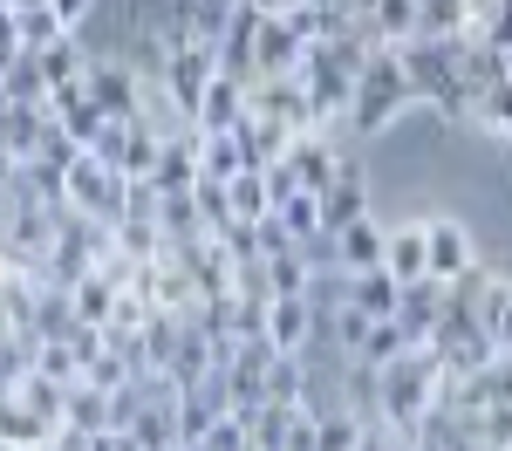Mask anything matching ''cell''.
I'll return each mask as SVG.
<instances>
[{
  "instance_id": "cell-18",
  "label": "cell",
  "mask_w": 512,
  "mask_h": 451,
  "mask_svg": "<svg viewBox=\"0 0 512 451\" xmlns=\"http://www.w3.org/2000/svg\"><path fill=\"white\" fill-rule=\"evenodd\" d=\"M396 294L403 287L383 274V267H369V274H349V308L362 322H396Z\"/></svg>"
},
{
  "instance_id": "cell-36",
  "label": "cell",
  "mask_w": 512,
  "mask_h": 451,
  "mask_svg": "<svg viewBox=\"0 0 512 451\" xmlns=\"http://www.w3.org/2000/svg\"><path fill=\"white\" fill-rule=\"evenodd\" d=\"M294 192H301V185H294V171H287V164H274V171H267V199H274V212L294 199Z\"/></svg>"
},
{
  "instance_id": "cell-38",
  "label": "cell",
  "mask_w": 512,
  "mask_h": 451,
  "mask_svg": "<svg viewBox=\"0 0 512 451\" xmlns=\"http://www.w3.org/2000/svg\"><path fill=\"white\" fill-rule=\"evenodd\" d=\"M89 451H144V445H137L130 431H96V438H89Z\"/></svg>"
},
{
  "instance_id": "cell-40",
  "label": "cell",
  "mask_w": 512,
  "mask_h": 451,
  "mask_svg": "<svg viewBox=\"0 0 512 451\" xmlns=\"http://www.w3.org/2000/svg\"><path fill=\"white\" fill-rule=\"evenodd\" d=\"M492 342H499V356H512V301H506V322H499V335H492Z\"/></svg>"
},
{
  "instance_id": "cell-9",
  "label": "cell",
  "mask_w": 512,
  "mask_h": 451,
  "mask_svg": "<svg viewBox=\"0 0 512 451\" xmlns=\"http://www.w3.org/2000/svg\"><path fill=\"white\" fill-rule=\"evenodd\" d=\"M424 260H431V281H458L465 267H478V246L458 219H424Z\"/></svg>"
},
{
  "instance_id": "cell-22",
  "label": "cell",
  "mask_w": 512,
  "mask_h": 451,
  "mask_svg": "<svg viewBox=\"0 0 512 451\" xmlns=\"http://www.w3.org/2000/svg\"><path fill=\"white\" fill-rule=\"evenodd\" d=\"M82 55H89V48H82L76 35H62V41H48V48H35L28 62L41 69V82H48V89H62V82L82 76Z\"/></svg>"
},
{
  "instance_id": "cell-24",
  "label": "cell",
  "mask_w": 512,
  "mask_h": 451,
  "mask_svg": "<svg viewBox=\"0 0 512 451\" xmlns=\"http://www.w3.org/2000/svg\"><path fill=\"white\" fill-rule=\"evenodd\" d=\"M14 35H21V55H35V48H48V41H62L69 28L55 21L48 0H28V7H14Z\"/></svg>"
},
{
  "instance_id": "cell-11",
  "label": "cell",
  "mask_w": 512,
  "mask_h": 451,
  "mask_svg": "<svg viewBox=\"0 0 512 451\" xmlns=\"http://www.w3.org/2000/svg\"><path fill=\"white\" fill-rule=\"evenodd\" d=\"M48 110H55V123H62V130H69V144H76V151H89V144L110 130V117L89 103L82 76H76V82H62V89H48Z\"/></svg>"
},
{
  "instance_id": "cell-39",
  "label": "cell",
  "mask_w": 512,
  "mask_h": 451,
  "mask_svg": "<svg viewBox=\"0 0 512 451\" xmlns=\"http://www.w3.org/2000/svg\"><path fill=\"white\" fill-rule=\"evenodd\" d=\"M246 7H260V14H294L301 0H246Z\"/></svg>"
},
{
  "instance_id": "cell-32",
  "label": "cell",
  "mask_w": 512,
  "mask_h": 451,
  "mask_svg": "<svg viewBox=\"0 0 512 451\" xmlns=\"http://www.w3.org/2000/svg\"><path fill=\"white\" fill-rule=\"evenodd\" d=\"M478 130H499V137H512V76L499 82V89H485V96H478Z\"/></svg>"
},
{
  "instance_id": "cell-42",
  "label": "cell",
  "mask_w": 512,
  "mask_h": 451,
  "mask_svg": "<svg viewBox=\"0 0 512 451\" xmlns=\"http://www.w3.org/2000/svg\"><path fill=\"white\" fill-rule=\"evenodd\" d=\"M7 69H14V55H7V48H0V82H7Z\"/></svg>"
},
{
  "instance_id": "cell-43",
  "label": "cell",
  "mask_w": 512,
  "mask_h": 451,
  "mask_svg": "<svg viewBox=\"0 0 512 451\" xmlns=\"http://www.w3.org/2000/svg\"><path fill=\"white\" fill-rule=\"evenodd\" d=\"M506 76H512V55H506Z\"/></svg>"
},
{
  "instance_id": "cell-10",
  "label": "cell",
  "mask_w": 512,
  "mask_h": 451,
  "mask_svg": "<svg viewBox=\"0 0 512 451\" xmlns=\"http://www.w3.org/2000/svg\"><path fill=\"white\" fill-rule=\"evenodd\" d=\"M315 205H321V233H342V226H355V219H369V178H362V164L342 158L335 185H328Z\"/></svg>"
},
{
  "instance_id": "cell-20",
  "label": "cell",
  "mask_w": 512,
  "mask_h": 451,
  "mask_svg": "<svg viewBox=\"0 0 512 451\" xmlns=\"http://www.w3.org/2000/svg\"><path fill=\"white\" fill-rule=\"evenodd\" d=\"M410 349H417V342H410V335H403L396 322H369V328H362V342H355V363L390 369V363H403Z\"/></svg>"
},
{
  "instance_id": "cell-35",
  "label": "cell",
  "mask_w": 512,
  "mask_h": 451,
  "mask_svg": "<svg viewBox=\"0 0 512 451\" xmlns=\"http://www.w3.org/2000/svg\"><path fill=\"white\" fill-rule=\"evenodd\" d=\"M253 240H260V253H267V260H274V253H294V233H287V226H280L274 212H267V219H260V226H253Z\"/></svg>"
},
{
  "instance_id": "cell-29",
  "label": "cell",
  "mask_w": 512,
  "mask_h": 451,
  "mask_svg": "<svg viewBox=\"0 0 512 451\" xmlns=\"http://www.w3.org/2000/svg\"><path fill=\"white\" fill-rule=\"evenodd\" d=\"M192 205H198V219H205V233L239 226V219H233V199H226V185H219V178H198V185H192Z\"/></svg>"
},
{
  "instance_id": "cell-13",
  "label": "cell",
  "mask_w": 512,
  "mask_h": 451,
  "mask_svg": "<svg viewBox=\"0 0 512 451\" xmlns=\"http://www.w3.org/2000/svg\"><path fill=\"white\" fill-rule=\"evenodd\" d=\"M239 117H246V82L212 76V89L198 96V110H192V130L198 137H226V130H239Z\"/></svg>"
},
{
  "instance_id": "cell-5",
  "label": "cell",
  "mask_w": 512,
  "mask_h": 451,
  "mask_svg": "<svg viewBox=\"0 0 512 451\" xmlns=\"http://www.w3.org/2000/svg\"><path fill=\"white\" fill-rule=\"evenodd\" d=\"M82 89L110 123H137V69L123 55H82Z\"/></svg>"
},
{
  "instance_id": "cell-37",
  "label": "cell",
  "mask_w": 512,
  "mask_h": 451,
  "mask_svg": "<svg viewBox=\"0 0 512 451\" xmlns=\"http://www.w3.org/2000/svg\"><path fill=\"white\" fill-rule=\"evenodd\" d=\"M48 7H55V21H62L69 35H76L82 21H89V7H96V0H48Z\"/></svg>"
},
{
  "instance_id": "cell-17",
  "label": "cell",
  "mask_w": 512,
  "mask_h": 451,
  "mask_svg": "<svg viewBox=\"0 0 512 451\" xmlns=\"http://www.w3.org/2000/svg\"><path fill=\"white\" fill-rule=\"evenodd\" d=\"M383 233L390 226H376V212L369 219H355L335 233V260H342V274H369V267H383Z\"/></svg>"
},
{
  "instance_id": "cell-15",
  "label": "cell",
  "mask_w": 512,
  "mask_h": 451,
  "mask_svg": "<svg viewBox=\"0 0 512 451\" xmlns=\"http://www.w3.org/2000/svg\"><path fill=\"white\" fill-rule=\"evenodd\" d=\"M239 164L246 171H274L280 158H287V144H294V130H280V123H267V117H239Z\"/></svg>"
},
{
  "instance_id": "cell-33",
  "label": "cell",
  "mask_w": 512,
  "mask_h": 451,
  "mask_svg": "<svg viewBox=\"0 0 512 451\" xmlns=\"http://www.w3.org/2000/svg\"><path fill=\"white\" fill-rule=\"evenodd\" d=\"M294 253H301V267H308V274H335V267H342V260H335V233H301Z\"/></svg>"
},
{
  "instance_id": "cell-44",
  "label": "cell",
  "mask_w": 512,
  "mask_h": 451,
  "mask_svg": "<svg viewBox=\"0 0 512 451\" xmlns=\"http://www.w3.org/2000/svg\"><path fill=\"white\" fill-rule=\"evenodd\" d=\"M506 451H512V445H506Z\"/></svg>"
},
{
  "instance_id": "cell-34",
  "label": "cell",
  "mask_w": 512,
  "mask_h": 451,
  "mask_svg": "<svg viewBox=\"0 0 512 451\" xmlns=\"http://www.w3.org/2000/svg\"><path fill=\"white\" fill-rule=\"evenodd\" d=\"M274 219H280V226H287V233H294V240H301V233H321V205L308 199V192H294V199L280 205Z\"/></svg>"
},
{
  "instance_id": "cell-2",
  "label": "cell",
  "mask_w": 512,
  "mask_h": 451,
  "mask_svg": "<svg viewBox=\"0 0 512 451\" xmlns=\"http://www.w3.org/2000/svg\"><path fill=\"white\" fill-rule=\"evenodd\" d=\"M444 397V369H437V356L431 349H410L403 363H390L383 369V397H376V424H390L396 438L424 417V410Z\"/></svg>"
},
{
  "instance_id": "cell-25",
  "label": "cell",
  "mask_w": 512,
  "mask_h": 451,
  "mask_svg": "<svg viewBox=\"0 0 512 451\" xmlns=\"http://www.w3.org/2000/svg\"><path fill=\"white\" fill-rule=\"evenodd\" d=\"M0 96L21 103V110H48V82H41V69L28 62V55H14V69H7V82H0ZM48 117H55V110H48Z\"/></svg>"
},
{
  "instance_id": "cell-1",
  "label": "cell",
  "mask_w": 512,
  "mask_h": 451,
  "mask_svg": "<svg viewBox=\"0 0 512 451\" xmlns=\"http://www.w3.org/2000/svg\"><path fill=\"white\" fill-rule=\"evenodd\" d=\"M410 103H417V96H410V76H403L396 48H376V55L362 62L355 89H349L342 123H349L355 137H376V130H383V123H396V110H410Z\"/></svg>"
},
{
  "instance_id": "cell-12",
  "label": "cell",
  "mask_w": 512,
  "mask_h": 451,
  "mask_svg": "<svg viewBox=\"0 0 512 451\" xmlns=\"http://www.w3.org/2000/svg\"><path fill=\"white\" fill-rule=\"evenodd\" d=\"M144 185H158V199H185V192L198 185V130H192V123H185L178 137H164L158 171H151Z\"/></svg>"
},
{
  "instance_id": "cell-31",
  "label": "cell",
  "mask_w": 512,
  "mask_h": 451,
  "mask_svg": "<svg viewBox=\"0 0 512 451\" xmlns=\"http://www.w3.org/2000/svg\"><path fill=\"white\" fill-rule=\"evenodd\" d=\"M267 294H274V301L308 294V267H301V253H274V260H267Z\"/></svg>"
},
{
  "instance_id": "cell-16",
  "label": "cell",
  "mask_w": 512,
  "mask_h": 451,
  "mask_svg": "<svg viewBox=\"0 0 512 451\" xmlns=\"http://www.w3.org/2000/svg\"><path fill=\"white\" fill-rule=\"evenodd\" d=\"M383 274H390L396 287L431 274V260H424V226H390V233H383Z\"/></svg>"
},
{
  "instance_id": "cell-7",
  "label": "cell",
  "mask_w": 512,
  "mask_h": 451,
  "mask_svg": "<svg viewBox=\"0 0 512 451\" xmlns=\"http://www.w3.org/2000/svg\"><path fill=\"white\" fill-rule=\"evenodd\" d=\"M444 308H451V281H431V274H424V281H410L403 294H396V328H403L417 349H431Z\"/></svg>"
},
{
  "instance_id": "cell-30",
  "label": "cell",
  "mask_w": 512,
  "mask_h": 451,
  "mask_svg": "<svg viewBox=\"0 0 512 451\" xmlns=\"http://www.w3.org/2000/svg\"><path fill=\"white\" fill-rule=\"evenodd\" d=\"M355 438H362V417L355 410H328V417H315V451H355Z\"/></svg>"
},
{
  "instance_id": "cell-8",
  "label": "cell",
  "mask_w": 512,
  "mask_h": 451,
  "mask_svg": "<svg viewBox=\"0 0 512 451\" xmlns=\"http://www.w3.org/2000/svg\"><path fill=\"white\" fill-rule=\"evenodd\" d=\"M301 55H308V41L294 35V21H287V14H267V21H260V35H253V82L301 76Z\"/></svg>"
},
{
  "instance_id": "cell-14",
  "label": "cell",
  "mask_w": 512,
  "mask_h": 451,
  "mask_svg": "<svg viewBox=\"0 0 512 451\" xmlns=\"http://www.w3.org/2000/svg\"><path fill=\"white\" fill-rule=\"evenodd\" d=\"M308 335H315V308H308L301 294L267 301V342H274V356H301V349H308Z\"/></svg>"
},
{
  "instance_id": "cell-4",
  "label": "cell",
  "mask_w": 512,
  "mask_h": 451,
  "mask_svg": "<svg viewBox=\"0 0 512 451\" xmlns=\"http://www.w3.org/2000/svg\"><path fill=\"white\" fill-rule=\"evenodd\" d=\"M212 76H219V48L212 41H171L164 48V89H171V103H178L185 123H192L198 96L212 89Z\"/></svg>"
},
{
  "instance_id": "cell-6",
  "label": "cell",
  "mask_w": 512,
  "mask_h": 451,
  "mask_svg": "<svg viewBox=\"0 0 512 451\" xmlns=\"http://www.w3.org/2000/svg\"><path fill=\"white\" fill-rule=\"evenodd\" d=\"M246 117H267L280 130H315V110H308V89L301 76H267V82H246Z\"/></svg>"
},
{
  "instance_id": "cell-23",
  "label": "cell",
  "mask_w": 512,
  "mask_h": 451,
  "mask_svg": "<svg viewBox=\"0 0 512 451\" xmlns=\"http://www.w3.org/2000/svg\"><path fill=\"white\" fill-rule=\"evenodd\" d=\"M226 199H233L239 226H260V219L274 212V199H267V171H239V178H226Z\"/></svg>"
},
{
  "instance_id": "cell-41",
  "label": "cell",
  "mask_w": 512,
  "mask_h": 451,
  "mask_svg": "<svg viewBox=\"0 0 512 451\" xmlns=\"http://www.w3.org/2000/svg\"><path fill=\"white\" fill-rule=\"evenodd\" d=\"M7 178H14V158H7V151H0V192H7Z\"/></svg>"
},
{
  "instance_id": "cell-28",
  "label": "cell",
  "mask_w": 512,
  "mask_h": 451,
  "mask_svg": "<svg viewBox=\"0 0 512 451\" xmlns=\"http://www.w3.org/2000/svg\"><path fill=\"white\" fill-rule=\"evenodd\" d=\"M301 390H308V363H301V356H274V363H267V404L301 410Z\"/></svg>"
},
{
  "instance_id": "cell-21",
  "label": "cell",
  "mask_w": 512,
  "mask_h": 451,
  "mask_svg": "<svg viewBox=\"0 0 512 451\" xmlns=\"http://www.w3.org/2000/svg\"><path fill=\"white\" fill-rule=\"evenodd\" d=\"M62 431H82V438L110 431V397H103V390H89V383H69V404H62Z\"/></svg>"
},
{
  "instance_id": "cell-26",
  "label": "cell",
  "mask_w": 512,
  "mask_h": 451,
  "mask_svg": "<svg viewBox=\"0 0 512 451\" xmlns=\"http://www.w3.org/2000/svg\"><path fill=\"white\" fill-rule=\"evenodd\" d=\"M417 35L424 41H458L465 35V0H417Z\"/></svg>"
},
{
  "instance_id": "cell-19",
  "label": "cell",
  "mask_w": 512,
  "mask_h": 451,
  "mask_svg": "<svg viewBox=\"0 0 512 451\" xmlns=\"http://www.w3.org/2000/svg\"><path fill=\"white\" fill-rule=\"evenodd\" d=\"M117 287H123V281H110L103 267H96V274H82V281L69 287V308H76V322H82V328H110V308H117Z\"/></svg>"
},
{
  "instance_id": "cell-27",
  "label": "cell",
  "mask_w": 512,
  "mask_h": 451,
  "mask_svg": "<svg viewBox=\"0 0 512 451\" xmlns=\"http://www.w3.org/2000/svg\"><path fill=\"white\" fill-rule=\"evenodd\" d=\"M239 171H246V164H239L233 130H226V137H198V178H219V185H226V178H239Z\"/></svg>"
},
{
  "instance_id": "cell-3",
  "label": "cell",
  "mask_w": 512,
  "mask_h": 451,
  "mask_svg": "<svg viewBox=\"0 0 512 451\" xmlns=\"http://www.w3.org/2000/svg\"><path fill=\"white\" fill-rule=\"evenodd\" d=\"M62 199H69V212H76V219L117 226V219H123V199H130V178H123V171H110L103 158H89V151H82V158L69 164V178H62Z\"/></svg>"
}]
</instances>
